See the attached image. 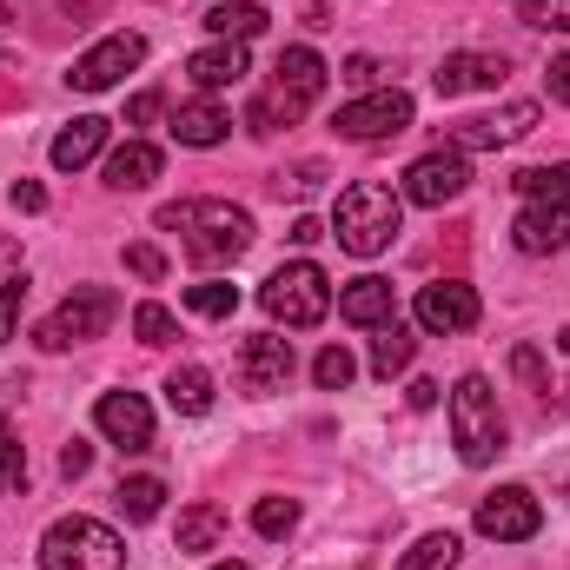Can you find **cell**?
I'll list each match as a JSON object with an SVG mask.
<instances>
[{"label": "cell", "instance_id": "ba28073f", "mask_svg": "<svg viewBox=\"0 0 570 570\" xmlns=\"http://www.w3.org/2000/svg\"><path fill=\"white\" fill-rule=\"evenodd\" d=\"M538 524H544V504L524 484H504L478 504V538H491V544H524V538H538Z\"/></svg>", "mask_w": 570, "mask_h": 570}, {"label": "cell", "instance_id": "8d00e7d4", "mask_svg": "<svg viewBox=\"0 0 570 570\" xmlns=\"http://www.w3.org/2000/svg\"><path fill=\"white\" fill-rule=\"evenodd\" d=\"M127 273H140L146 285L166 279V253H159V246H146V239H140V246H127Z\"/></svg>", "mask_w": 570, "mask_h": 570}, {"label": "cell", "instance_id": "4316f807", "mask_svg": "<svg viewBox=\"0 0 570 570\" xmlns=\"http://www.w3.org/2000/svg\"><path fill=\"white\" fill-rule=\"evenodd\" d=\"M219 531H226V511H219V504H193V511L179 518V551H213Z\"/></svg>", "mask_w": 570, "mask_h": 570}, {"label": "cell", "instance_id": "83f0119b", "mask_svg": "<svg viewBox=\"0 0 570 570\" xmlns=\"http://www.w3.org/2000/svg\"><path fill=\"white\" fill-rule=\"evenodd\" d=\"M114 498H120V511H127L134 524H153V518H159V504H166V484H159V478H120V491H114Z\"/></svg>", "mask_w": 570, "mask_h": 570}, {"label": "cell", "instance_id": "d6986e66", "mask_svg": "<svg viewBox=\"0 0 570 570\" xmlns=\"http://www.w3.org/2000/svg\"><path fill=\"white\" fill-rule=\"evenodd\" d=\"M107 134H114V120H100V114L73 120V127L53 140V166H60V173H80V166H94V159L107 153Z\"/></svg>", "mask_w": 570, "mask_h": 570}, {"label": "cell", "instance_id": "d6a6232c", "mask_svg": "<svg viewBox=\"0 0 570 570\" xmlns=\"http://www.w3.org/2000/svg\"><path fill=\"white\" fill-rule=\"evenodd\" d=\"M0 484H27V444H20V431H13V419L0 412Z\"/></svg>", "mask_w": 570, "mask_h": 570}, {"label": "cell", "instance_id": "6da1fadb", "mask_svg": "<svg viewBox=\"0 0 570 570\" xmlns=\"http://www.w3.org/2000/svg\"><path fill=\"white\" fill-rule=\"evenodd\" d=\"M399 226H405V193H392V186H379V179L345 186L338 206H332V239H338L352 259H379V253L399 239Z\"/></svg>", "mask_w": 570, "mask_h": 570}, {"label": "cell", "instance_id": "f546056e", "mask_svg": "<svg viewBox=\"0 0 570 570\" xmlns=\"http://www.w3.org/2000/svg\"><path fill=\"white\" fill-rule=\"evenodd\" d=\"M312 379H318V385H325V392H345V385H352V379H358V358H352V352H345V345H325V352H318V358H312Z\"/></svg>", "mask_w": 570, "mask_h": 570}, {"label": "cell", "instance_id": "ab89813d", "mask_svg": "<svg viewBox=\"0 0 570 570\" xmlns=\"http://www.w3.org/2000/svg\"><path fill=\"white\" fill-rule=\"evenodd\" d=\"M159 107H166L159 94H134V100H127V127H153V120H159Z\"/></svg>", "mask_w": 570, "mask_h": 570}, {"label": "cell", "instance_id": "ee69618b", "mask_svg": "<svg viewBox=\"0 0 570 570\" xmlns=\"http://www.w3.org/2000/svg\"><path fill=\"white\" fill-rule=\"evenodd\" d=\"M318 239H325L318 219H292V246H318Z\"/></svg>", "mask_w": 570, "mask_h": 570}, {"label": "cell", "instance_id": "4dcf8cb0", "mask_svg": "<svg viewBox=\"0 0 570 570\" xmlns=\"http://www.w3.org/2000/svg\"><path fill=\"white\" fill-rule=\"evenodd\" d=\"M186 305H193L199 318H233V312H239V285L206 279V285H193V292H186Z\"/></svg>", "mask_w": 570, "mask_h": 570}, {"label": "cell", "instance_id": "8fae6325", "mask_svg": "<svg viewBox=\"0 0 570 570\" xmlns=\"http://www.w3.org/2000/svg\"><path fill=\"white\" fill-rule=\"evenodd\" d=\"M538 127V100H511L504 114H478V120H458L444 140L458 146V153H498V146L524 140Z\"/></svg>", "mask_w": 570, "mask_h": 570}, {"label": "cell", "instance_id": "d4e9b609", "mask_svg": "<svg viewBox=\"0 0 570 570\" xmlns=\"http://www.w3.org/2000/svg\"><path fill=\"white\" fill-rule=\"evenodd\" d=\"M511 186H518L524 199H558V206H570V159L524 166V173H511Z\"/></svg>", "mask_w": 570, "mask_h": 570}, {"label": "cell", "instance_id": "7c38bea8", "mask_svg": "<svg viewBox=\"0 0 570 570\" xmlns=\"http://www.w3.org/2000/svg\"><path fill=\"white\" fill-rule=\"evenodd\" d=\"M285 379H292V338L253 332V338L239 345V385H246L253 399H273V392H285Z\"/></svg>", "mask_w": 570, "mask_h": 570}, {"label": "cell", "instance_id": "bcb514c9", "mask_svg": "<svg viewBox=\"0 0 570 570\" xmlns=\"http://www.w3.org/2000/svg\"><path fill=\"white\" fill-rule=\"evenodd\" d=\"M13 259H20V253H13V239H0V266H13Z\"/></svg>", "mask_w": 570, "mask_h": 570}, {"label": "cell", "instance_id": "2e32d148", "mask_svg": "<svg viewBox=\"0 0 570 570\" xmlns=\"http://www.w3.org/2000/svg\"><path fill=\"white\" fill-rule=\"evenodd\" d=\"M504 73H511L504 53H451V60L431 73V87H438V100H458V94H484V87H498Z\"/></svg>", "mask_w": 570, "mask_h": 570}, {"label": "cell", "instance_id": "4fadbf2b", "mask_svg": "<svg viewBox=\"0 0 570 570\" xmlns=\"http://www.w3.org/2000/svg\"><path fill=\"white\" fill-rule=\"evenodd\" d=\"M412 312H419L425 332H471V325H478V292L464 279H431Z\"/></svg>", "mask_w": 570, "mask_h": 570}, {"label": "cell", "instance_id": "484cf974", "mask_svg": "<svg viewBox=\"0 0 570 570\" xmlns=\"http://www.w3.org/2000/svg\"><path fill=\"white\" fill-rule=\"evenodd\" d=\"M412 352H419V338L392 318V325H379V338H372V372H379V379H392V372H405V365H412Z\"/></svg>", "mask_w": 570, "mask_h": 570}, {"label": "cell", "instance_id": "7bdbcfd3", "mask_svg": "<svg viewBox=\"0 0 570 570\" xmlns=\"http://www.w3.org/2000/svg\"><path fill=\"white\" fill-rule=\"evenodd\" d=\"M551 100H564V107H570V53L551 60Z\"/></svg>", "mask_w": 570, "mask_h": 570}, {"label": "cell", "instance_id": "7402d4cb", "mask_svg": "<svg viewBox=\"0 0 570 570\" xmlns=\"http://www.w3.org/2000/svg\"><path fill=\"white\" fill-rule=\"evenodd\" d=\"M338 318H352V325H392V279H352L338 292Z\"/></svg>", "mask_w": 570, "mask_h": 570}, {"label": "cell", "instance_id": "74e56055", "mask_svg": "<svg viewBox=\"0 0 570 570\" xmlns=\"http://www.w3.org/2000/svg\"><path fill=\"white\" fill-rule=\"evenodd\" d=\"M511 372H518L531 392H551V385H544V365H538V352H531V345H518V352H511Z\"/></svg>", "mask_w": 570, "mask_h": 570}, {"label": "cell", "instance_id": "3957f363", "mask_svg": "<svg viewBox=\"0 0 570 570\" xmlns=\"http://www.w3.org/2000/svg\"><path fill=\"white\" fill-rule=\"evenodd\" d=\"M127 564V538L100 518H53L40 538V570H120Z\"/></svg>", "mask_w": 570, "mask_h": 570}, {"label": "cell", "instance_id": "60d3db41", "mask_svg": "<svg viewBox=\"0 0 570 570\" xmlns=\"http://www.w3.org/2000/svg\"><path fill=\"white\" fill-rule=\"evenodd\" d=\"M345 80H352V87H372V80H379V60H372V53H352V60H345Z\"/></svg>", "mask_w": 570, "mask_h": 570}, {"label": "cell", "instance_id": "cb8c5ba5", "mask_svg": "<svg viewBox=\"0 0 570 570\" xmlns=\"http://www.w3.org/2000/svg\"><path fill=\"white\" fill-rule=\"evenodd\" d=\"M166 405H173L179 419L213 412V372H206V365H179V372L166 379Z\"/></svg>", "mask_w": 570, "mask_h": 570}, {"label": "cell", "instance_id": "e0dca14e", "mask_svg": "<svg viewBox=\"0 0 570 570\" xmlns=\"http://www.w3.org/2000/svg\"><path fill=\"white\" fill-rule=\"evenodd\" d=\"M273 73H279V80H273V94H285V100H292L298 114H305V107H312V100L325 94V60H318L312 47H285Z\"/></svg>", "mask_w": 570, "mask_h": 570}, {"label": "cell", "instance_id": "603a6c76", "mask_svg": "<svg viewBox=\"0 0 570 570\" xmlns=\"http://www.w3.org/2000/svg\"><path fill=\"white\" fill-rule=\"evenodd\" d=\"M206 33H213V40H239V47H246V40H259V33H266V7H259V0H219V7L206 13Z\"/></svg>", "mask_w": 570, "mask_h": 570}, {"label": "cell", "instance_id": "5b68a950", "mask_svg": "<svg viewBox=\"0 0 570 570\" xmlns=\"http://www.w3.org/2000/svg\"><path fill=\"white\" fill-rule=\"evenodd\" d=\"M114 318H120V298H114L107 285H80V292H67V298H60V305L40 318L33 345H40V352H67V345H87V338H100Z\"/></svg>", "mask_w": 570, "mask_h": 570}, {"label": "cell", "instance_id": "1f68e13d", "mask_svg": "<svg viewBox=\"0 0 570 570\" xmlns=\"http://www.w3.org/2000/svg\"><path fill=\"white\" fill-rule=\"evenodd\" d=\"M292 524H298V504L292 498H259L253 504V531L259 538H292Z\"/></svg>", "mask_w": 570, "mask_h": 570}, {"label": "cell", "instance_id": "d590c367", "mask_svg": "<svg viewBox=\"0 0 570 570\" xmlns=\"http://www.w3.org/2000/svg\"><path fill=\"white\" fill-rule=\"evenodd\" d=\"M524 27H558V33H570V0H524Z\"/></svg>", "mask_w": 570, "mask_h": 570}, {"label": "cell", "instance_id": "52a82bcc", "mask_svg": "<svg viewBox=\"0 0 570 570\" xmlns=\"http://www.w3.org/2000/svg\"><path fill=\"white\" fill-rule=\"evenodd\" d=\"M338 140H392V134H405L412 127V94H399V87H379V94H365V100H352V107H338Z\"/></svg>", "mask_w": 570, "mask_h": 570}, {"label": "cell", "instance_id": "f1b7e54d", "mask_svg": "<svg viewBox=\"0 0 570 570\" xmlns=\"http://www.w3.org/2000/svg\"><path fill=\"white\" fill-rule=\"evenodd\" d=\"M458 558H464V544H458L451 531H431V538H419V544L405 551L399 570H458Z\"/></svg>", "mask_w": 570, "mask_h": 570}, {"label": "cell", "instance_id": "ac0fdd59", "mask_svg": "<svg viewBox=\"0 0 570 570\" xmlns=\"http://www.w3.org/2000/svg\"><path fill=\"white\" fill-rule=\"evenodd\" d=\"M186 73H193V87H206V94L239 87V80H246V47H239V40H213V47H199V53L186 60Z\"/></svg>", "mask_w": 570, "mask_h": 570}, {"label": "cell", "instance_id": "277c9868", "mask_svg": "<svg viewBox=\"0 0 570 570\" xmlns=\"http://www.w3.org/2000/svg\"><path fill=\"white\" fill-rule=\"evenodd\" d=\"M451 438H458L464 464H491L504 451V412H498V392L484 372H464L451 385Z\"/></svg>", "mask_w": 570, "mask_h": 570}, {"label": "cell", "instance_id": "7dc6e473", "mask_svg": "<svg viewBox=\"0 0 570 570\" xmlns=\"http://www.w3.org/2000/svg\"><path fill=\"white\" fill-rule=\"evenodd\" d=\"M558 345H564V352H570V325H564V332H558Z\"/></svg>", "mask_w": 570, "mask_h": 570}, {"label": "cell", "instance_id": "8992f818", "mask_svg": "<svg viewBox=\"0 0 570 570\" xmlns=\"http://www.w3.org/2000/svg\"><path fill=\"white\" fill-rule=\"evenodd\" d=\"M259 305H266L279 325L305 332V325H318V318L332 312V279H325L312 259H292V266H279L273 279L259 285Z\"/></svg>", "mask_w": 570, "mask_h": 570}, {"label": "cell", "instance_id": "7a4b0ae2", "mask_svg": "<svg viewBox=\"0 0 570 570\" xmlns=\"http://www.w3.org/2000/svg\"><path fill=\"white\" fill-rule=\"evenodd\" d=\"M159 226L179 233L199 266L239 259L253 246V213H239L233 199H179V206H159Z\"/></svg>", "mask_w": 570, "mask_h": 570}, {"label": "cell", "instance_id": "b9f144b4", "mask_svg": "<svg viewBox=\"0 0 570 570\" xmlns=\"http://www.w3.org/2000/svg\"><path fill=\"white\" fill-rule=\"evenodd\" d=\"M13 206H20V213H47V186L20 179V186H13Z\"/></svg>", "mask_w": 570, "mask_h": 570}, {"label": "cell", "instance_id": "9c48e42d", "mask_svg": "<svg viewBox=\"0 0 570 570\" xmlns=\"http://www.w3.org/2000/svg\"><path fill=\"white\" fill-rule=\"evenodd\" d=\"M140 60H146V40H140V33H107L100 47H87V53L73 60V73H67V80H73L80 94H107V87H120Z\"/></svg>", "mask_w": 570, "mask_h": 570}, {"label": "cell", "instance_id": "ffe728a7", "mask_svg": "<svg viewBox=\"0 0 570 570\" xmlns=\"http://www.w3.org/2000/svg\"><path fill=\"white\" fill-rule=\"evenodd\" d=\"M159 146H146V140H127V146H114L107 153V186L114 193H140V186H153L159 179Z\"/></svg>", "mask_w": 570, "mask_h": 570}, {"label": "cell", "instance_id": "30bf717a", "mask_svg": "<svg viewBox=\"0 0 570 570\" xmlns=\"http://www.w3.org/2000/svg\"><path fill=\"white\" fill-rule=\"evenodd\" d=\"M464 186H471V166H464L458 146H438V153H425V159L405 166V199H412V206H444V199H458Z\"/></svg>", "mask_w": 570, "mask_h": 570}, {"label": "cell", "instance_id": "836d02e7", "mask_svg": "<svg viewBox=\"0 0 570 570\" xmlns=\"http://www.w3.org/2000/svg\"><path fill=\"white\" fill-rule=\"evenodd\" d=\"M20 305H27V273H7V279H0V345H7L13 325H20Z\"/></svg>", "mask_w": 570, "mask_h": 570}, {"label": "cell", "instance_id": "f35d334b", "mask_svg": "<svg viewBox=\"0 0 570 570\" xmlns=\"http://www.w3.org/2000/svg\"><path fill=\"white\" fill-rule=\"evenodd\" d=\"M87 464H94V444H87V438H73V444L60 451V478H87Z\"/></svg>", "mask_w": 570, "mask_h": 570}, {"label": "cell", "instance_id": "c3c4849f", "mask_svg": "<svg viewBox=\"0 0 570 570\" xmlns=\"http://www.w3.org/2000/svg\"><path fill=\"white\" fill-rule=\"evenodd\" d=\"M213 570H246V564H213Z\"/></svg>", "mask_w": 570, "mask_h": 570}, {"label": "cell", "instance_id": "5bb4252c", "mask_svg": "<svg viewBox=\"0 0 570 570\" xmlns=\"http://www.w3.org/2000/svg\"><path fill=\"white\" fill-rule=\"evenodd\" d=\"M511 239H518V253H531V259L564 253V246H570V206H558V199H524V213H518Z\"/></svg>", "mask_w": 570, "mask_h": 570}, {"label": "cell", "instance_id": "e575fe53", "mask_svg": "<svg viewBox=\"0 0 570 570\" xmlns=\"http://www.w3.org/2000/svg\"><path fill=\"white\" fill-rule=\"evenodd\" d=\"M134 332H140V345H173V332H179V325H173V312H166V305H140V312H134Z\"/></svg>", "mask_w": 570, "mask_h": 570}, {"label": "cell", "instance_id": "f6af8a7d", "mask_svg": "<svg viewBox=\"0 0 570 570\" xmlns=\"http://www.w3.org/2000/svg\"><path fill=\"white\" fill-rule=\"evenodd\" d=\"M405 399H412V405H419V412H431V405H438V385H431V379H419V385H412V392H405Z\"/></svg>", "mask_w": 570, "mask_h": 570}, {"label": "cell", "instance_id": "44dd1931", "mask_svg": "<svg viewBox=\"0 0 570 570\" xmlns=\"http://www.w3.org/2000/svg\"><path fill=\"white\" fill-rule=\"evenodd\" d=\"M226 134H233V114L219 100H193V107L173 114V140L179 146H219Z\"/></svg>", "mask_w": 570, "mask_h": 570}, {"label": "cell", "instance_id": "9a60e30c", "mask_svg": "<svg viewBox=\"0 0 570 570\" xmlns=\"http://www.w3.org/2000/svg\"><path fill=\"white\" fill-rule=\"evenodd\" d=\"M94 425L107 431L120 451H153V412H146L140 392H107L94 405Z\"/></svg>", "mask_w": 570, "mask_h": 570}]
</instances>
